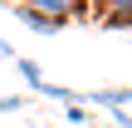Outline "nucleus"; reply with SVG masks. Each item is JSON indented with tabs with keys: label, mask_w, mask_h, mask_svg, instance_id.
<instances>
[{
	"label": "nucleus",
	"mask_w": 132,
	"mask_h": 128,
	"mask_svg": "<svg viewBox=\"0 0 132 128\" xmlns=\"http://www.w3.org/2000/svg\"><path fill=\"white\" fill-rule=\"evenodd\" d=\"M24 5H29V10H39L44 20H64V25H69V20H88V15H93V5H88V0H24Z\"/></svg>",
	"instance_id": "f257e3e1"
},
{
	"label": "nucleus",
	"mask_w": 132,
	"mask_h": 128,
	"mask_svg": "<svg viewBox=\"0 0 132 128\" xmlns=\"http://www.w3.org/2000/svg\"><path fill=\"white\" fill-rule=\"evenodd\" d=\"M88 5H108V0H88Z\"/></svg>",
	"instance_id": "9d476101"
},
{
	"label": "nucleus",
	"mask_w": 132,
	"mask_h": 128,
	"mask_svg": "<svg viewBox=\"0 0 132 128\" xmlns=\"http://www.w3.org/2000/svg\"><path fill=\"white\" fill-rule=\"evenodd\" d=\"M0 59H15V49H10V44H5V39H0Z\"/></svg>",
	"instance_id": "6e6552de"
},
{
	"label": "nucleus",
	"mask_w": 132,
	"mask_h": 128,
	"mask_svg": "<svg viewBox=\"0 0 132 128\" xmlns=\"http://www.w3.org/2000/svg\"><path fill=\"white\" fill-rule=\"evenodd\" d=\"M15 109H24V99H10V94H5V99H0V113H15Z\"/></svg>",
	"instance_id": "0eeeda50"
},
{
	"label": "nucleus",
	"mask_w": 132,
	"mask_h": 128,
	"mask_svg": "<svg viewBox=\"0 0 132 128\" xmlns=\"http://www.w3.org/2000/svg\"><path fill=\"white\" fill-rule=\"evenodd\" d=\"M98 25L103 30H132V0H108Z\"/></svg>",
	"instance_id": "f03ea898"
},
{
	"label": "nucleus",
	"mask_w": 132,
	"mask_h": 128,
	"mask_svg": "<svg viewBox=\"0 0 132 128\" xmlns=\"http://www.w3.org/2000/svg\"><path fill=\"white\" fill-rule=\"evenodd\" d=\"M15 64H20V79H24V84H29V89H34V94H39V89H44V84H49V79H44V74H39V64H34V59H15Z\"/></svg>",
	"instance_id": "20e7f679"
},
{
	"label": "nucleus",
	"mask_w": 132,
	"mask_h": 128,
	"mask_svg": "<svg viewBox=\"0 0 132 128\" xmlns=\"http://www.w3.org/2000/svg\"><path fill=\"white\" fill-rule=\"evenodd\" d=\"M93 99H98L103 109H122V104H127V99H132V89H98Z\"/></svg>",
	"instance_id": "39448f33"
},
{
	"label": "nucleus",
	"mask_w": 132,
	"mask_h": 128,
	"mask_svg": "<svg viewBox=\"0 0 132 128\" xmlns=\"http://www.w3.org/2000/svg\"><path fill=\"white\" fill-rule=\"evenodd\" d=\"M108 128H132V123H108Z\"/></svg>",
	"instance_id": "1a4fd4ad"
},
{
	"label": "nucleus",
	"mask_w": 132,
	"mask_h": 128,
	"mask_svg": "<svg viewBox=\"0 0 132 128\" xmlns=\"http://www.w3.org/2000/svg\"><path fill=\"white\" fill-rule=\"evenodd\" d=\"M64 118H69V128H83V123H88V109H83V104H69Z\"/></svg>",
	"instance_id": "423d86ee"
},
{
	"label": "nucleus",
	"mask_w": 132,
	"mask_h": 128,
	"mask_svg": "<svg viewBox=\"0 0 132 128\" xmlns=\"http://www.w3.org/2000/svg\"><path fill=\"white\" fill-rule=\"evenodd\" d=\"M15 20L24 25V30H34V35H54V30H64V20H44L39 10H29V5H20L15 10Z\"/></svg>",
	"instance_id": "7ed1b4c3"
}]
</instances>
